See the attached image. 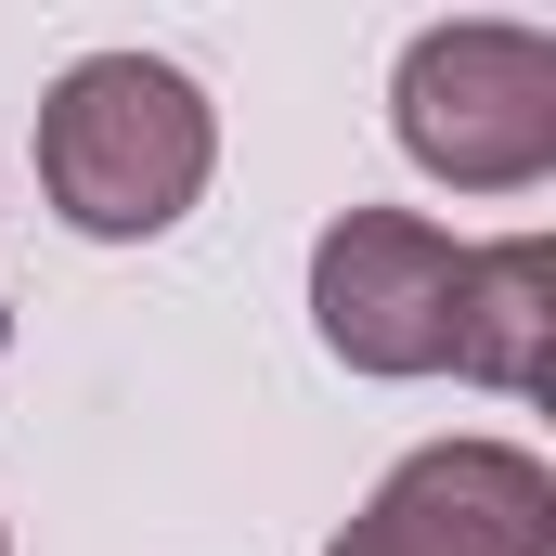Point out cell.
I'll use <instances>...</instances> for the list:
<instances>
[{"label": "cell", "instance_id": "3", "mask_svg": "<svg viewBox=\"0 0 556 556\" xmlns=\"http://www.w3.org/2000/svg\"><path fill=\"white\" fill-rule=\"evenodd\" d=\"M453 273L466 247L415 207H350L311 247V324L350 376H440L453 363Z\"/></svg>", "mask_w": 556, "mask_h": 556}, {"label": "cell", "instance_id": "1", "mask_svg": "<svg viewBox=\"0 0 556 556\" xmlns=\"http://www.w3.org/2000/svg\"><path fill=\"white\" fill-rule=\"evenodd\" d=\"M207 155H220L207 91L181 65H155V52H91V65H65L39 91V194L104 247L168 233L207 194Z\"/></svg>", "mask_w": 556, "mask_h": 556}, {"label": "cell", "instance_id": "5", "mask_svg": "<svg viewBox=\"0 0 556 556\" xmlns=\"http://www.w3.org/2000/svg\"><path fill=\"white\" fill-rule=\"evenodd\" d=\"M544 337H556V247L544 233L466 247V273H453V376L544 389Z\"/></svg>", "mask_w": 556, "mask_h": 556}, {"label": "cell", "instance_id": "2", "mask_svg": "<svg viewBox=\"0 0 556 556\" xmlns=\"http://www.w3.org/2000/svg\"><path fill=\"white\" fill-rule=\"evenodd\" d=\"M402 155L453 194H531L556 168V39L544 26H427L389 78Z\"/></svg>", "mask_w": 556, "mask_h": 556}, {"label": "cell", "instance_id": "4", "mask_svg": "<svg viewBox=\"0 0 556 556\" xmlns=\"http://www.w3.org/2000/svg\"><path fill=\"white\" fill-rule=\"evenodd\" d=\"M324 556H556V479L518 440H427Z\"/></svg>", "mask_w": 556, "mask_h": 556}]
</instances>
